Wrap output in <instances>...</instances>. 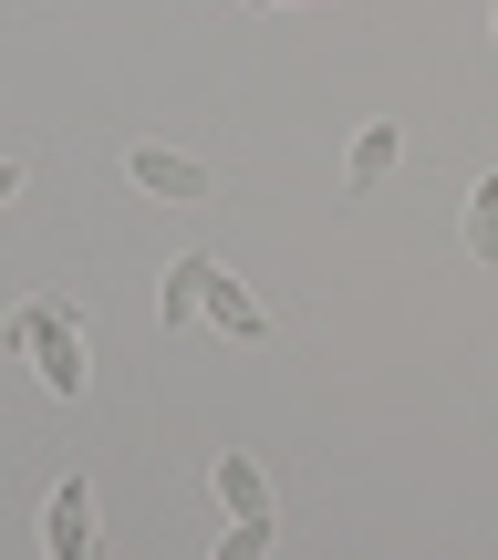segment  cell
Masks as SVG:
<instances>
[{"instance_id": "obj_1", "label": "cell", "mask_w": 498, "mask_h": 560, "mask_svg": "<svg viewBox=\"0 0 498 560\" xmlns=\"http://www.w3.org/2000/svg\"><path fill=\"white\" fill-rule=\"evenodd\" d=\"M157 322H166V332H187V322H219L229 342H259V332H270V312H259V301H250L219 260H208V249L166 260V280H157Z\"/></svg>"}, {"instance_id": "obj_2", "label": "cell", "mask_w": 498, "mask_h": 560, "mask_svg": "<svg viewBox=\"0 0 498 560\" xmlns=\"http://www.w3.org/2000/svg\"><path fill=\"white\" fill-rule=\"evenodd\" d=\"M0 353L32 363L42 395H62V405L83 395V322H73V301H21V312L0 322Z\"/></svg>"}, {"instance_id": "obj_3", "label": "cell", "mask_w": 498, "mask_h": 560, "mask_svg": "<svg viewBox=\"0 0 498 560\" xmlns=\"http://www.w3.org/2000/svg\"><path fill=\"white\" fill-rule=\"evenodd\" d=\"M42 550H53V560H104V540H94V488H83V467L53 488V509H42Z\"/></svg>"}, {"instance_id": "obj_4", "label": "cell", "mask_w": 498, "mask_h": 560, "mask_svg": "<svg viewBox=\"0 0 498 560\" xmlns=\"http://www.w3.org/2000/svg\"><path fill=\"white\" fill-rule=\"evenodd\" d=\"M125 177H136L146 198H166V208H198L208 198V166L177 156V145H125Z\"/></svg>"}, {"instance_id": "obj_5", "label": "cell", "mask_w": 498, "mask_h": 560, "mask_svg": "<svg viewBox=\"0 0 498 560\" xmlns=\"http://www.w3.org/2000/svg\"><path fill=\"white\" fill-rule=\"evenodd\" d=\"M395 156H405V125H354V145H343V187H354V198H374L384 177H395Z\"/></svg>"}, {"instance_id": "obj_6", "label": "cell", "mask_w": 498, "mask_h": 560, "mask_svg": "<svg viewBox=\"0 0 498 560\" xmlns=\"http://www.w3.org/2000/svg\"><path fill=\"white\" fill-rule=\"evenodd\" d=\"M208 488H219V509H229V520H270V478L250 467V446H219Z\"/></svg>"}, {"instance_id": "obj_7", "label": "cell", "mask_w": 498, "mask_h": 560, "mask_svg": "<svg viewBox=\"0 0 498 560\" xmlns=\"http://www.w3.org/2000/svg\"><path fill=\"white\" fill-rule=\"evenodd\" d=\"M467 260H498V177L467 187Z\"/></svg>"}, {"instance_id": "obj_8", "label": "cell", "mask_w": 498, "mask_h": 560, "mask_svg": "<svg viewBox=\"0 0 498 560\" xmlns=\"http://www.w3.org/2000/svg\"><path fill=\"white\" fill-rule=\"evenodd\" d=\"M219 560H270V520H229L219 529Z\"/></svg>"}, {"instance_id": "obj_9", "label": "cell", "mask_w": 498, "mask_h": 560, "mask_svg": "<svg viewBox=\"0 0 498 560\" xmlns=\"http://www.w3.org/2000/svg\"><path fill=\"white\" fill-rule=\"evenodd\" d=\"M21 198V156H0V208H11Z\"/></svg>"}, {"instance_id": "obj_10", "label": "cell", "mask_w": 498, "mask_h": 560, "mask_svg": "<svg viewBox=\"0 0 498 560\" xmlns=\"http://www.w3.org/2000/svg\"><path fill=\"white\" fill-rule=\"evenodd\" d=\"M240 11H291V0H240Z\"/></svg>"}, {"instance_id": "obj_11", "label": "cell", "mask_w": 498, "mask_h": 560, "mask_svg": "<svg viewBox=\"0 0 498 560\" xmlns=\"http://www.w3.org/2000/svg\"><path fill=\"white\" fill-rule=\"evenodd\" d=\"M488 32H498V21H488Z\"/></svg>"}]
</instances>
